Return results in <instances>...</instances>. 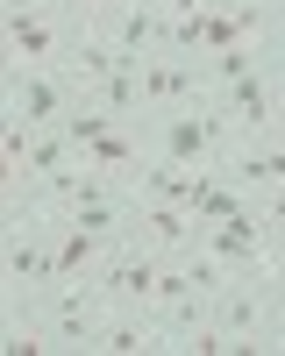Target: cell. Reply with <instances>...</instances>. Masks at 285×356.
<instances>
[{"label": "cell", "mask_w": 285, "mask_h": 356, "mask_svg": "<svg viewBox=\"0 0 285 356\" xmlns=\"http://www.w3.org/2000/svg\"><path fill=\"white\" fill-rule=\"evenodd\" d=\"M278 114H285L278 57H256L236 86L207 93V136H214V150H228V143H256V136H285Z\"/></svg>", "instance_id": "cell-1"}, {"label": "cell", "mask_w": 285, "mask_h": 356, "mask_svg": "<svg viewBox=\"0 0 285 356\" xmlns=\"http://www.w3.org/2000/svg\"><path fill=\"white\" fill-rule=\"evenodd\" d=\"M0 285H8V300L28 314L57 285V221L36 214V207H15L8 221V264H0Z\"/></svg>", "instance_id": "cell-2"}, {"label": "cell", "mask_w": 285, "mask_h": 356, "mask_svg": "<svg viewBox=\"0 0 285 356\" xmlns=\"http://www.w3.org/2000/svg\"><path fill=\"white\" fill-rule=\"evenodd\" d=\"M136 100H142V114L200 107V100H207V72H200V57H179V50H150V57L136 65Z\"/></svg>", "instance_id": "cell-3"}, {"label": "cell", "mask_w": 285, "mask_h": 356, "mask_svg": "<svg viewBox=\"0 0 285 356\" xmlns=\"http://www.w3.org/2000/svg\"><path fill=\"white\" fill-rule=\"evenodd\" d=\"M214 171L236 186L243 200H264V193H285V136H256V143H228L214 157Z\"/></svg>", "instance_id": "cell-4"}, {"label": "cell", "mask_w": 285, "mask_h": 356, "mask_svg": "<svg viewBox=\"0 0 285 356\" xmlns=\"http://www.w3.org/2000/svg\"><path fill=\"white\" fill-rule=\"evenodd\" d=\"M142 129H150V157H171V164H214V136H207V100L200 107H171V114H142Z\"/></svg>", "instance_id": "cell-5"}, {"label": "cell", "mask_w": 285, "mask_h": 356, "mask_svg": "<svg viewBox=\"0 0 285 356\" xmlns=\"http://www.w3.org/2000/svg\"><path fill=\"white\" fill-rule=\"evenodd\" d=\"M0 86H8V107H15L22 129H57V122H65V107L79 100V86L57 72V65H50V72H8Z\"/></svg>", "instance_id": "cell-6"}, {"label": "cell", "mask_w": 285, "mask_h": 356, "mask_svg": "<svg viewBox=\"0 0 285 356\" xmlns=\"http://www.w3.org/2000/svg\"><path fill=\"white\" fill-rule=\"evenodd\" d=\"M150 278H157V250L114 243L100 257V271H93V292H100V307H142L150 300Z\"/></svg>", "instance_id": "cell-7"}, {"label": "cell", "mask_w": 285, "mask_h": 356, "mask_svg": "<svg viewBox=\"0 0 285 356\" xmlns=\"http://www.w3.org/2000/svg\"><path fill=\"white\" fill-rule=\"evenodd\" d=\"M142 157H150V129H142V114H129V122L100 129V136L79 150V164H86V171H100V178H114V186H129Z\"/></svg>", "instance_id": "cell-8"}, {"label": "cell", "mask_w": 285, "mask_h": 356, "mask_svg": "<svg viewBox=\"0 0 285 356\" xmlns=\"http://www.w3.org/2000/svg\"><path fill=\"white\" fill-rule=\"evenodd\" d=\"M129 243L142 250H157V257H186L200 243V228L179 200H136V214H129Z\"/></svg>", "instance_id": "cell-9"}, {"label": "cell", "mask_w": 285, "mask_h": 356, "mask_svg": "<svg viewBox=\"0 0 285 356\" xmlns=\"http://www.w3.org/2000/svg\"><path fill=\"white\" fill-rule=\"evenodd\" d=\"M136 65H142V57H122V65H114L107 79H93V86H86V100H93L100 114H114V122L142 114V100H136Z\"/></svg>", "instance_id": "cell-10"}, {"label": "cell", "mask_w": 285, "mask_h": 356, "mask_svg": "<svg viewBox=\"0 0 285 356\" xmlns=\"http://www.w3.org/2000/svg\"><path fill=\"white\" fill-rule=\"evenodd\" d=\"M114 243H100V235H86V228H57V278H93L100 271V257H107Z\"/></svg>", "instance_id": "cell-11"}, {"label": "cell", "mask_w": 285, "mask_h": 356, "mask_svg": "<svg viewBox=\"0 0 285 356\" xmlns=\"http://www.w3.org/2000/svg\"><path fill=\"white\" fill-rule=\"evenodd\" d=\"M179 278H186V292H200V300H214V292L228 285V264H221V257H207V250L193 243V250L179 257Z\"/></svg>", "instance_id": "cell-12"}, {"label": "cell", "mask_w": 285, "mask_h": 356, "mask_svg": "<svg viewBox=\"0 0 285 356\" xmlns=\"http://www.w3.org/2000/svg\"><path fill=\"white\" fill-rule=\"evenodd\" d=\"M15 207H22V150L0 143V221H15Z\"/></svg>", "instance_id": "cell-13"}, {"label": "cell", "mask_w": 285, "mask_h": 356, "mask_svg": "<svg viewBox=\"0 0 285 356\" xmlns=\"http://www.w3.org/2000/svg\"><path fill=\"white\" fill-rule=\"evenodd\" d=\"M129 0H72V22H86V29H114V15H122Z\"/></svg>", "instance_id": "cell-14"}]
</instances>
